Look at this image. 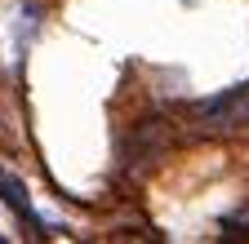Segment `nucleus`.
Returning a JSON list of instances; mask_svg holds the SVG:
<instances>
[{
  "mask_svg": "<svg viewBox=\"0 0 249 244\" xmlns=\"http://www.w3.org/2000/svg\"><path fill=\"white\" fill-rule=\"evenodd\" d=\"M0 195H5V204L18 213L22 222H31V227H40V218H36V209H31V200H27V191H22V182L14 178V173H5L0 169Z\"/></svg>",
  "mask_w": 249,
  "mask_h": 244,
  "instance_id": "obj_2",
  "label": "nucleus"
},
{
  "mask_svg": "<svg viewBox=\"0 0 249 244\" xmlns=\"http://www.w3.org/2000/svg\"><path fill=\"white\" fill-rule=\"evenodd\" d=\"M200 125H236V120L249 115V84L240 89H227V94H218V98H205L192 107Z\"/></svg>",
  "mask_w": 249,
  "mask_h": 244,
  "instance_id": "obj_1",
  "label": "nucleus"
}]
</instances>
